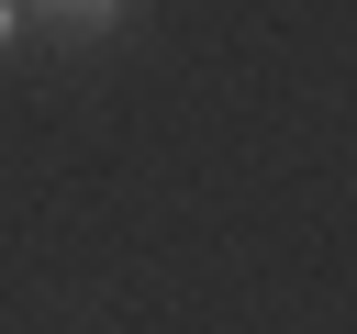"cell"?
<instances>
[{"label": "cell", "mask_w": 357, "mask_h": 334, "mask_svg": "<svg viewBox=\"0 0 357 334\" xmlns=\"http://www.w3.org/2000/svg\"><path fill=\"white\" fill-rule=\"evenodd\" d=\"M33 11H56V22H112V0H33Z\"/></svg>", "instance_id": "6da1fadb"}, {"label": "cell", "mask_w": 357, "mask_h": 334, "mask_svg": "<svg viewBox=\"0 0 357 334\" xmlns=\"http://www.w3.org/2000/svg\"><path fill=\"white\" fill-rule=\"evenodd\" d=\"M0 45H11V0H0Z\"/></svg>", "instance_id": "7a4b0ae2"}]
</instances>
